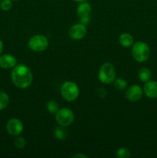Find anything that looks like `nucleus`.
Segmentation results:
<instances>
[{
  "instance_id": "1",
  "label": "nucleus",
  "mask_w": 157,
  "mask_h": 158,
  "mask_svg": "<svg viewBox=\"0 0 157 158\" xmlns=\"http://www.w3.org/2000/svg\"><path fill=\"white\" fill-rule=\"evenodd\" d=\"M12 83L20 89L29 87L32 82V73L30 69L23 64L14 66L11 73Z\"/></svg>"
},
{
  "instance_id": "2",
  "label": "nucleus",
  "mask_w": 157,
  "mask_h": 158,
  "mask_svg": "<svg viewBox=\"0 0 157 158\" xmlns=\"http://www.w3.org/2000/svg\"><path fill=\"white\" fill-rule=\"evenodd\" d=\"M132 55L139 63L146 62L150 56V49L144 42H137L132 45Z\"/></svg>"
},
{
  "instance_id": "3",
  "label": "nucleus",
  "mask_w": 157,
  "mask_h": 158,
  "mask_svg": "<svg viewBox=\"0 0 157 158\" xmlns=\"http://www.w3.org/2000/svg\"><path fill=\"white\" fill-rule=\"evenodd\" d=\"M61 94L66 101L72 102L78 98L79 89L76 83L72 81H67L65 82L62 86Z\"/></svg>"
},
{
  "instance_id": "4",
  "label": "nucleus",
  "mask_w": 157,
  "mask_h": 158,
  "mask_svg": "<svg viewBox=\"0 0 157 158\" xmlns=\"http://www.w3.org/2000/svg\"><path fill=\"white\" fill-rule=\"evenodd\" d=\"M115 77V69L110 63H105L102 65L99 72V79L105 84H109L114 82Z\"/></svg>"
},
{
  "instance_id": "5",
  "label": "nucleus",
  "mask_w": 157,
  "mask_h": 158,
  "mask_svg": "<svg viewBox=\"0 0 157 158\" xmlns=\"http://www.w3.org/2000/svg\"><path fill=\"white\" fill-rule=\"evenodd\" d=\"M28 46L34 52H42L47 49L49 41L45 35H35L29 40Z\"/></svg>"
},
{
  "instance_id": "6",
  "label": "nucleus",
  "mask_w": 157,
  "mask_h": 158,
  "mask_svg": "<svg viewBox=\"0 0 157 158\" xmlns=\"http://www.w3.org/2000/svg\"><path fill=\"white\" fill-rule=\"evenodd\" d=\"M55 120L60 126H69L74 120V113L69 108H62L55 114Z\"/></svg>"
},
{
  "instance_id": "7",
  "label": "nucleus",
  "mask_w": 157,
  "mask_h": 158,
  "mask_svg": "<svg viewBox=\"0 0 157 158\" xmlns=\"http://www.w3.org/2000/svg\"><path fill=\"white\" fill-rule=\"evenodd\" d=\"M6 130L10 135L16 136L21 134L23 131V124L20 120L17 118L10 119L6 123Z\"/></svg>"
},
{
  "instance_id": "8",
  "label": "nucleus",
  "mask_w": 157,
  "mask_h": 158,
  "mask_svg": "<svg viewBox=\"0 0 157 158\" xmlns=\"http://www.w3.org/2000/svg\"><path fill=\"white\" fill-rule=\"evenodd\" d=\"M143 89L139 85L134 84L129 86L126 91V97L127 100L132 102H136L142 98Z\"/></svg>"
},
{
  "instance_id": "9",
  "label": "nucleus",
  "mask_w": 157,
  "mask_h": 158,
  "mask_svg": "<svg viewBox=\"0 0 157 158\" xmlns=\"http://www.w3.org/2000/svg\"><path fill=\"white\" fill-rule=\"evenodd\" d=\"M86 34V28L82 23L71 26L69 30V35L71 39L75 40H82Z\"/></svg>"
},
{
  "instance_id": "10",
  "label": "nucleus",
  "mask_w": 157,
  "mask_h": 158,
  "mask_svg": "<svg viewBox=\"0 0 157 158\" xmlns=\"http://www.w3.org/2000/svg\"><path fill=\"white\" fill-rule=\"evenodd\" d=\"M143 91L148 98H157V82L150 80L146 82L143 88Z\"/></svg>"
},
{
  "instance_id": "11",
  "label": "nucleus",
  "mask_w": 157,
  "mask_h": 158,
  "mask_svg": "<svg viewBox=\"0 0 157 158\" xmlns=\"http://www.w3.org/2000/svg\"><path fill=\"white\" fill-rule=\"evenodd\" d=\"M17 60L13 56L5 54L0 56V67L3 69H11L16 66Z\"/></svg>"
},
{
  "instance_id": "12",
  "label": "nucleus",
  "mask_w": 157,
  "mask_h": 158,
  "mask_svg": "<svg viewBox=\"0 0 157 158\" xmlns=\"http://www.w3.org/2000/svg\"><path fill=\"white\" fill-rule=\"evenodd\" d=\"M91 12H92V7L91 5L87 2H83L80 3L77 7V15L81 17L89 16Z\"/></svg>"
},
{
  "instance_id": "13",
  "label": "nucleus",
  "mask_w": 157,
  "mask_h": 158,
  "mask_svg": "<svg viewBox=\"0 0 157 158\" xmlns=\"http://www.w3.org/2000/svg\"><path fill=\"white\" fill-rule=\"evenodd\" d=\"M119 42L124 47H129L133 45L134 39L129 33H123L119 38Z\"/></svg>"
},
{
  "instance_id": "14",
  "label": "nucleus",
  "mask_w": 157,
  "mask_h": 158,
  "mask_svg": "<svg viewBox=\"0 0 157 158\" xmlns=\"http://www.w3.org/2000/svg\"><path fill=\"white\" fill-rule=\"evenodd\" d=\"M138 77L139 79L141 80L143 83H146L149 80H150L151 77H152V73H151V71L149 70L148 68L143 67L139 69L138 73Z\"/></svg>"
},
{
  "instance_id": "15",
  "label": "nucleus",
  "mask_w": 157,
  "mask_h": 158,
  "mask_svg": "<svg viewBox=\"0 0 157 158\" xmlns=\"http://www.w3.org/2000/svg\"><path fill=\"white\" fill-rule=\"evenodd\" d=\"M9 102V97L5 92H0V110H4L8 106Z\"/></svg>"
},
{
  "instance_id": "16",
  "label": "nucleus",
  "mask_w": 157,
  "mask_h": 158,
  "mask_svg": "<svg viewBox=\"0 0 157 158\" xmlns=\"http://www.w3.org/2000/svg\"><path fill=\"white\" fill-rule=\"evenodd\" d=\"M114 86L118 90H123L127 86V83L126 80L123 78H117L114 80Z\"/></svg>"
},
{
  "instance_id": "17",
  "label": "nucleus",
  "mask_w": 157,
  "mask_h": 158,
  "mask_svg": "<svg viewBox=\"0 0 157 158\" xmlns=\"http://www.w3.org/2000/svg\"><path fill=\"white\" fill-rule=\"evenodd\" d=\"M46 108H47L48 111L51 114H56L58 112V104L57 102L54 101V100H50L46 104Z\"/></svg>"
},
{
  "instance_id": "18",
  "label": "nucleus",
  "mask_w": 157,
  "mask_h": 158,
  "mask_svg": "<svg viewBox=\"0 0 157 158\" xmlns=\"http://www.w3.org/2000/svg\"><path fill=\"white\" fill-rule=\"evenodd\" d=\"M115 156L118 158H128L130 157V152L127 148H121L117 151Z\"/></svg>"
},
{
  "instance_id": "19",
  "label": "nucleus",
  "mask_w": 157,
  "mask_h": 158,
  "mask_svg": "<svg viewBox=\"0 0 157 158\" xmlns=\"http://www.w3.org/2000/svg\"><path fill=\"white\" fill-rule=\"evenodd\" d=\"M54 135L58 140H64L66 137V132L61 127H57L54 131Z\"/></svg>"
},
{
  "instance_id": "20",
  "label": "nucleus",
  "mask_w": 157,
  "mask_h": 158,
  "mask_svg": "<svg viewBox=\"0 0 157 158\" xmlns=\"http://www.w3.org/2000/svg\"><path fill=\"white\" fill-rule=\"evenodd\" d=\"M12 0H2L0 7L3 11H9L12 8Z\"/></svg>"
},
{
  "instance_id": "21",
  "label": "nucleus",
  "mask_w": 157,
  "mask_h": 158,
  "mask_svg": "<svg viewBox=\"0 0 157 158\" xmlns=\"http://www.w3.org/2000/svg\"><path fill=\"white\" fill-rule=\"evenodd\" d=\"M15 146L16 148L22 149V148H24L26 146V141H25V139L23 137H18L16 140H15Z\"/></svg>"
},
{
  "instance_id": "22",
  "label": "nucleus",
  "mask_w": 157,
  "mask_h": 158,
  "mask_svg": "<svg viewBox=\"0 0 157 158\" xmlns=\"http://www.w3.org/2000/svg\"><path fill=\"white\" fill-rule=\"evenodd\" d=\"M89 22V16H85V17H81L80 18V23L85 25L86 26V24H88Z\"/></svg>"
},
{
  "instance_id": "23",
  "label": "nucleus",
  "mask_w": 157,
  "mask_h": 158,
  "mask_svg": "<svg viewBox=\"0 0 157 158\" xmlns=\"http://www.w3.org/2000/svg\"><path fill=\"white\" fill-rule=\"evenodd\" d=\"M72 157L73 158H87L88 157L83 154H75V155L72 156Z\"/></svg>"
},
{
  "instance_id": "24",
  "label": "nucleus",
  "mask_w": 157,
  "mask_h": 158,
  "mask_svg": "<svg viewBox=\"0 0 157 158\" xmlns=\"http://www.w3.org/2000/svg\"><path fill=\"white\" fill-rule=\"evenodd\" d=\"M2 50H3V43H2V42L0 40V54L2 53Z\"/></svg>"
},
{
  "instance_id": "25",
  "label": "nucleus",
  "mask_w": 157,
  "mask_h": 158,
  "mask_svg": "<svg viewBox=\"0 0 157 158\" xmlns=\"http://www.w3.org/2000/svg\"><path fill=\"white\" fill-rule=\"evenodd\" d=\"M73 1L78 2H86L87 1V0H73Z\"/></svg>"
},
{
  "instance_id": "26",
  "label": "nucleus",
  "mask_w": 157,
  "mask_h": 158,
  "mask_svg": "<svg viewBox=\"0 0 157 158\" xmlns=\"http://www.w3.org/2000/svg\"><path fill=\"white\" fill-rule=\"evenodd\" d=\"M12 1H18V0H12Z\"/></svg>"
},
{
  "instance_id": "27",
  "label": "nucleus",
  "mask_w": 157,
  "mask_h": 158,
  "mask_svg": "<svg viewBox=\"0 0 157 158\" xmlns=\"http://www.w3.org/2000/svg\"><path fill=\"white\" fill-rule=\"evenodd\" d=\"M0 1H2V0H0Z\"/></svg>"
}]
</instances>
